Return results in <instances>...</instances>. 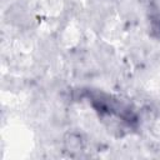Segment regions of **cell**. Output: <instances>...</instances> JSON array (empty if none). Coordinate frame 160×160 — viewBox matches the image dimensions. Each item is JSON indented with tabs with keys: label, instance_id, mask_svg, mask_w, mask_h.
<instances>
[{
	"label": "cell",
	"instance_id": "2",
	"mask_svg": "<svg viewBox=\"0 0 160 160\" xmlns=\"http://www.w3.org/2000/svg\"><path fill=\"white\" fill-rule=\"evenodd\" d=\"M146 21L149 35L156 41H160V6L152 0H149L146 5Z\"/></svg>",
	"mask_w": 160,
	"mask_h": 160
},
{
	"label": "cell",
	"instance_id": "1",
	"mask_svg": "<svg viewBox=\"0 0 160 160\" xmlns=\"http://www.w3.org/2000/svg\"><path fill=\"white\" fill-rule=\"evenodd\" d=\"M79 99H84L110 128L119 126L121 130H136L139 128V115L135 108L125 100L104 90L86 88L79 92Z\"/></svg>",
	"mask_w": 160,
	"mask_h": 160
},
{
	"label": "cell",
	"instance_id": "3",
	"mask_svg": "<svg viewBox=\"0 0 160 160\" xmlns=\"http://www.w3.org/2000/svg\"><path fill=\"white\" fill-rule=\"evenodd\" d=\"M65 150L70 152V155H74L75 152H80L84 149V140L80 134L78 132H69L64 139Z\"/></svg>",
	"mask_w": 160,
	"mask_h": 160
}]
</instances>
